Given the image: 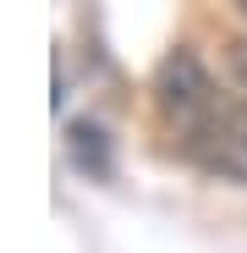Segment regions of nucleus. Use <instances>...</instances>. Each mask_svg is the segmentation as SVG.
Instances as JSON below:
<instances>
[{
    "label": "nucleus",
    "instance_id": "1",
    "mask_svg": "<svg viewBox=\"0 0 247 253\" xmlns=\"http://www.w3.org/2000/svg\"><path fill=\"white\" fill-rule=\"evenodd\" d=\"M154 94H159V110L171 116L181 132L198 143L209 126L220 121V94H214V77L203 72V61L192 50H176V55H165L159 77H154Z\"/></svg>",
    "mask_w": 247,
    "mask_h": 253
},
{
    "label": "nucleus",
    "instance_id": "2",
    "mask_svg": "<svg viewBox=\"0 0 247 253\" xmlns=\"http://www.w3.org/2000/svg\"><path fill=\"white\" fill-rule=\"evenodd\" d=\"M231 72H236V83L247 88V39H236V44H231Z\"/></svg>",
    "mask_w": 247,
    "mask_h": 253
}]
</instances>
